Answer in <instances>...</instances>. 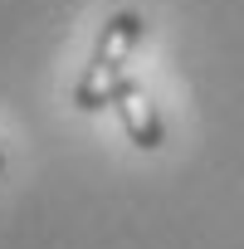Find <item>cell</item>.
<instances>
[{
  "mask_svg": "<svg viewBox=\"0 0 244 249\" xmlns=\"http://www.w3.org/2000/svg\"><path fill=\"white\" fill-rule=\"evenodd\" d=\"M147 39V15L142 10H112L93 39V54L73 83V107L78 112H103V93L127 73V59L137 54V44Z\"/></svg>",
  "mask_w": 244,
  "mask_h": 249,
  "instance_id": "6da1fadb",
  "label": "cell"
},
{
  "mask_svg": "<svg viewBox=\"0 0 244 249\" xmlns=\"http://www.w3.org/2000/svg\"><path fill=\"white\" fill-rule=\"evenodd\" d=\"M103 107H112V112L122 117V132L132 137V147L157 152V147L166 142V122H161L157 103L147 98V88H142L132 73H122V78H117V83L103 93Z\"/></svg>",
  "mask_w": 244,
  "mask_h": 249,
  "instance_id": "7a4b0ae2",
  "label": "cell"
},
{
  "mask_svg": "<svg viewBox=\"0 0 244 249\" xmlns=\"http://www.w3.org/2000/svg\"><path fill=\"white\" fill-rule=\"evenodd\" d=\"M0 171H5V157H0Z\"/></svg>",
  "mask_w": 244,
  "mask_h": 249,
  "instance_id": "3957f363",
  "label": "cell"
}]
</instances>
